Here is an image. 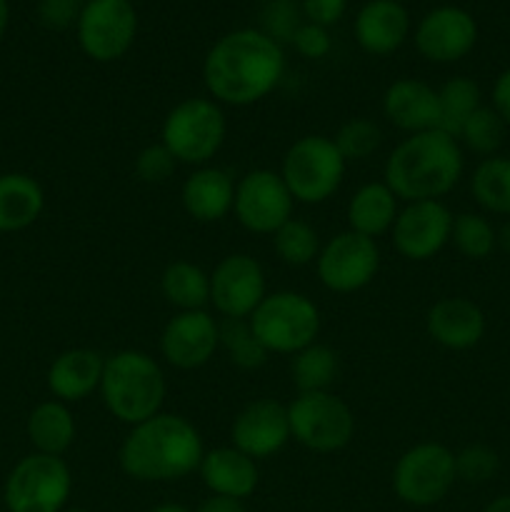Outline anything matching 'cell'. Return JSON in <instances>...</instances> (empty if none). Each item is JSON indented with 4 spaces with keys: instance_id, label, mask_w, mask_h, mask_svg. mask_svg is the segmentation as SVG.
<instances>
[{
    "instance_id": "cell-1",
    "label": "cell",
    "mask_w": 510,
    "mask_h": 512,
    "mask_svg": "<svg viewBox=\"0 0 510 512\" xmlns=\"http://www.w3.org/2000/svg\"><path fill=\"white\" fill-rule=\"evenodd\" d=\"M285 75L283 45L260 28H238L215 40L203 60L208 98L230 108H248L268 98Z\"/></svg>"
},
{
    "instance_id": "cell-2",
    "label": "cell",
    "mask_w": 510,
    "mask_h": 512,
    "mask_svg": "<svg viewBox=\"0 0 510 512\" xmlns=\"http://www.w3.org/2000/svg\"><path fill=\"white\" fill-rule=\"evenodd\" d=\"M205 455L200 430L188 418L158 413L133 425L118 450V465L138 483H175L198 473Z\"/></svg>"
},
{
    "instance_id": "cell-3",
    "label": "cell",
    "mask_w": 510,
    "mask_h": 512,
    "mask_svg": "<svg viewBox=\"0 0 510 512\" xmlns=\"http://www.w3.org/2000/svg\"><path fill=\"white\" fill-rule=\"evenodd\" d=\"M465 170V155L458 140L443 130L408 135L390 150L383 180L398 200H440L455 190Z\"/></svg>"
},
{
    "instance_id": "cell-4",
    "label": "cell",
    "mask_w": 510,
    "mask_h": 512,
    "mask_svg": "<svg viewBox=\"0 0 510 512\" xmlns=\"http://www.w3.org/2000/svg\"><path fill=\"white\" fill-rule=\"evenodd\" d=\"M100 398L105 410L123 425L143 423L153 415L163 413L168 383L158 360L145 350L125 348L105 355Z\"/></svg>"
},
{
    "instance_id": "cell-5",
    "label": "cell",
    "mask_w": 510,
    "mask_h": 512,
    "mask_svg": "<svg viewBox=\"0 0 510 512\" xmlns=\"http://www.w3.org/2000/svg\"><path fill=\"white\" fill-rule=\"evenodd\" d=\"M228 135L223 105L208 95H195L175 103L163 118L160 143L173 153L178 165L203 168L220 153Z\"/></svg>"
},
{
    "instance_id": "cell-6",
    "label": "cell",
    "mask_w": 510,
    "mask_h": 512,
    "mask_svg": "<svg viewBox=\"0 0 510 512\" xmlns=\"http://www.w3.org/2000/svg\"><path fill=\"white\" fill-rule=\"evenodd\" d=\"M255 338L268 353L295 355L320 335V308L298 290H275L263 298L248 318Z\"/></svg>"
},
{
    "instance_id": "cell-7",
    "label": "cell",
    "mask_w": 510,
    "mask_h": 512,
    "mask_svg": "<svg viewBox=\"0 0 510 512\" xmlns=\"http://www.w3.org/2000/svg\"><path fill=\"white\" fill-rule=\"evenodd\" d=\"M348 163L328 135H303L283 155L280 178L295 203L320 205L333 198L345 180Z\"/></svg>"
},
{
    "instance_id": "cell-8",
    "label": "cell",
    "mask_w": 510,
    "mask_h": 512,
    "mask_svg": "<svg viewBox=\"0 0 510 512\" xmlns=\"http://www.w3.org/2000/svg\"><path fill=\"white\" fill-rule=\"evenodd\" d=\"M290 438L318 455L338 453L355 438V415L333 390L298 393L288 403Z\"/></svg>"
},
{
    "instance_id": "cell-9",
    "label": "cell",
    "mask_w": 510,
    "mask_h": 512,
    "mask_svg": "<svg viewBox=\"0 0 510 512\" xmlns=\"http://www.w3.org/2000/svg\"><path fill=\"white\" fill-rule=\"evenodd\" d=\"M73 493V473L63 458L30 453L5 478L8 512H63Z\"/></svg>"
},
{
    "instance_id": "cell-10",
    "label": "cell",
    "mask_w": 510,
    "mask_h": 512,
    "mask_svg": "<svg viewBox=\"0 0 510 512\" xmlns=\"http://www.w3.org/2000/svg\"><path fill=\"white\" fill-rule=\"evenodd\" d=\"M455 453L443 443H418L393 468V493L410 508H430L453 490Z\"/></svg>"
},
{
    "instance_id": "cell-11",
    "label": "cell",
    "mask_w": 510,
    "mask_h": 512,
    "mask_svg": "<svg viewBox=\"0 0 510 512\" xmlns=\"http://www.w3.org/2000/svg\"><path fill=\"white\" fill-rule=\"evenodd\" d=\"M78 45L95 63H115L138 38V13L133 0H88L80 5Z\"/></svg>"
},
{
    "instance_id": "cell-12",
    "label": "cell",
    "mask_w": 510,
    "mask_h": 512,
    "mask_svg": "<svg viewBox=\"0 0 510 512\" xmlns=\"http://www.w3.org/2000/svg\"><path fill=\"white\" fill-rule=\"evenodd\" d=\"M315 270L323 288L330 293H358L373 283L380 270L378 240L343 230L323 243L315 260Z\"/></svg>"
},
{
    "instance_id": "cell-13",
    "label": "cell",
    "mask_w": 510,
    "mask_h": 512,
    "mask_svg": "<svg viewBox=\"0 0 510 512\" xmlns=\"http://www.w3.org/2000/svg\"><path fill=\"white\" fill-rule=\"evenodd\" d=\"M295 200L280 173L255 168L235 183L233 215L248 233L273 235L293 218Z\"/></svg>"
},
{
    "instance_id": "cell-14",
    "label": "cell",
    "mask_w": 510,
    "mask_h": 512,
    "mask_svg": "<svg viewBox=\"0 0 510 512\" xmlns=\"http://www.w3.org/2000/svg\"><path fill=\"white\" fill-rule=\"evenodd\" d=\"M265 295V270L253 255H225L210 273V305L223 320H248Z\"/></svg>"
},
{
    "instance_id": "cell-15",
    "label": "cell",
    "mask_w": 510,
    "mask_h": 512,
    "mask_svg": "<svg viewBox=\"0 0 510 512\" xmlns=\"http://www.w3.org/2000/svg\"><path fill=\"white\" fill-rule=\"evenodd\" d=\"M453 218L455 215L450 213L443 200L405 203L390 230L393 248L398 250L400 258L410 260V263L433 260L450 243Z\"/></svg>"
},
{
    "instance_id": "cell-16",
    "label": "cell",
    "mask_w": 510,
    "mask_h": 512,
    "mask_svg": "<svg viewBox=\"0 0 510 512\" xmlns=\"http://www.w3.org/2000/svg\"><path fill=\"white\" fill-rule=\"evenodd\" d=\"M475 43L478 23L460 5H438L425 13L415 28V48L428 63H458L473 53Z\"/></svg>"
},
{
    "instance_id": "cell-17",
    "label": "cell",
    "mask_w": 510,
    "mask_h": 512,
    "mask_svg": "<svg viewBox=\"0 0 510 512\" xmlns=\"http://www.w3.org/2000/svg\"><path fill=\"white\" fill-rule=\"evenodd\" d=\"M220 350V323L208 310H183L165 323L160 355L178 370H198Z\"/></svg>"
},
{
    "instance_id": "cell-18",
    "label": "cell",
    "mask_w": 510,
    "mask_h": 512,
    "mask_svg": "<svg viewBox=\"0 0 510 512\" xmlns=\"http://www.w3.org/2000/svg\"><path fill=\"white\" fill-rule=\"evenodd\" d=\"M288 405L273 398H258L245 405L230 425V445L248 458L268 460L290 443Z\"/></svg>"
},
{
    "instance_id": "cell-19",
    "label": "cell",
    "mask_w": 510,
    "mask_h": 512,
    "mask_svg": "<svg viewBox=\"0 0 510 512\" xmlns=\"http://www.w3.org/2000/svg\"><path fill=\"white\" fill-rule=\"evenodd\" d=\"M488 320L483 308L463 295H448L430 305L425 315V333L445 350H470L485 338Z\"/></svg>"
},
{
    "instance_id": "cell-20",
    "label": "cell",
    "mask_w": 510,
    "mask_h": 512,
    "mask_svg": "<svg viewBox=\"0 0 510 512\" xmlns=\"http://www.w3.org/2000/svg\"><path fill=\"white\" fill-rule=\"evenodd\" d=\"M383 115L390 125L408 135L435 130L440 123L438 90L425 80H395L383 93Z\"/></svg>"
},
{
    "instance_id": "cell-21",
    "label": "cell",
    "mask_w": 510,
    "mask_h": 512,
    "mask_svg": "<svg viewBox=\"0 0 510 512\" xmlns=\"http://www.w3.org/2000/svg\"><path fill=\"white\" fill-rule=\"evenodd\" d=\"M353 35L368 55H393L410 35L408 10L398 0H368L355 15Z\"/></svg>"
},
{
    "instance_id": "cell-22",
    "label": "cell",
    "mask_w": 510,
    "mask_h": 512,
    "mask_svg": "<svg viewBox=\"0 0 510 512\" xmlns=\"http://www.w3.org/2000/svg\"><path fill=\"white\" fill-rule=\"evenodd\" d=\"M180 203L195 223H220L233 213V175L218 165L193 168V173L183 180V188H180Z\"/></svg>"
},
{
    "instance_id": "cell-23",
    "label": "cell",
    "mask_w": 510,
    "mask_h": 512,
    "mask_svg": "<svg viewBox=\"0 0 510 512\" xmlns=\"http://www.w3.org/2000/svg\"><path fill=\"white\" fill-rule=\"evenodd\" d=\"M105 355L93 348H70L63 350L58 358L50 363L45 383L50 395L60 403H80L100 390L103 380Z\"/></svg>"
},
{
    "instance_id": "cell-24",
    "label": "cell",
    "mask_w": 510,
    "mask_h": 512,
    "mask_svg": "<svg viewBox=\"0 0 510 512\" xmlns=\"http://www.w3.org/2000/svg\"><path fill=\"white\" fill-rule=\"evenodd\" d=\"M198 475L210 495H225L235 500L250 498L260 483L258 463L233 445L205 450Z\"/></svg>"
},
{
    "instance_id": "cell-25",
    "label": "cell",
    "mask_w": 510,
    "mask_h": 512,
    "mask_svg": "<svg viewBox=\"0 0 510 512\" xmlns=\"http://www.w3.org/2000/svg\"><path fill=\"white\" fill-rule=\"evenodd\" d=\"M398 213V195L385 185V180H373V183L360 185L350 195L348 208H345V220H348V230L378 240L380 235L393 230Z\"/></svg>"
},
{
    "instance_id": "cell-26",
    "label": "cell",
    "mask_w": 510,
    "mask_h": 512,
    "mask_svg": "<svg viewBox=\"0 0 510 512\" xmlns=\"http://www.w3.org/2000/svg\"><path fill=\"white\" fill-rule=\"evenodd\" d=\"M45 210V190L33 175H0V233H20L38 223Z\"/></svg>"
},
{
    "instance_id": "cell-27",
    "label": "cell",
    "mask_w": 510,
    "mask_h": 512,
    "mask_svg": "<svg viewBox=\"0 0 510 512\" xmlns=\"http://www.w3.org/2000/svg\"><path fill=\"white\" fill-rule=\"evenodd\" d=\"M25 430H28V440L35 453L55 455V458H63L73 448L75 435H78V425L70 408L55 398L30 410Z\"/></svg>"
},
{
    "instance_id": "cell-28",
    "label": "cell",
    "mask_w": 510,
    "mask_h": 512,
    "mask_svg": "<svg viewBox=\"0 0 510 512\" xmlns=\"http://www.w3.org/2000/svg\"><path fill=\"white\" fill-rule=\"evenodd\" d=\"M160 293L175 313L205 310L210 305V273L190 260H173L160 275Z\"/></svg>"
},
{
    "instance_id": "cell-29",
    "label": "cell",
    "mask_w": 510,
    "mask_h": 512,
    "mask_svg": "<svg viewBox=\"0 0 510 512\" xmlns=\"http://www.w3.org/2000/svg\"><path fill=\"white\" fill-rule=\"evenodd\" d=\"M470 195L483 213L510 218V158L490 155L470 175Z\"/></svg>"
},
{
    "instance_id": "cell-30",
    "label": "cell",
    "mask_w": 510,
    "mask_h": 512,
    "mask_svg": "<svg viewBox=\"0 0 510 512\" xmlns=\"http://www.w3.org/2000/svg\"><path fill=\"white\" fill-rule=\"evenodd\" d=\"M340 360L330 345L310 343L308 348L290 355V380L298 393H323L338 378Z\"/></svg>"
},
{
    "instance_id": "cell-31",
    "label": "cell",
    "mask_w": 510,
    "mask_h": 512,
    "mask_svg": "<svg viewBox=\"0 0 510 512\" xmlns=\"http://www.w3.org/2000/svg\"><path fill=\"white\" fill-rule=\"evenodd\" d=\"M483 95H480V85L468 75H455V78L445 80L438 88V103H440V123L438 130L453 135L458 140L460 130L468 123L470 115L483 105Z\"/></svg>"
},
{
    "instance_id": "cell-32",
    "label": "cell",
    "mask_w": 510,
    "mask_h": 512,
    "mask_svg": "<svg viewBox=\"0 0 510 512\" xmlns=\"http://www.w3.org/2000/svg\"><path fill=\"white\" fill-rule=\"evenodd\" d=\"M273 250L285 265L290 268H305V265L315 263L320 255V235L308 220L290 218L288 223L280 225L273 235Z\"/></svg>"
},
{
    "instance_id": "cell-33",
    "label": "cell",
    "mask_w": 510,
    "mask_h": 512,
    "mask_svg": "<svg viewBox=\"0 0 510 512\" xmlns=\"http://www.w3.org/2000/svg\"><path fill=\"white\" fill-rule=\"evenodd\" d=\"M450 243L463 258L488 260L498 250V230L483 213H460L453 218Z\"/></svg>"
},
{
    "instance_id": "cell-34",
    "label": "cell",
    "mask_w": 510,
    "mask_h": 512,
    "mask_svg": "<svg viewBox=\"0 0 510 512\" xmlns=\"http://www.w3.org/2000/svg\"><path fill=\"white\" fill-rule=\"evenodd\" d=\"M220 350L240 370L263 368L270 355L255 338L248 320H220Z\"/></svg>"
},
{
    "instance_id": "cell-35",
    "label": "cell",
    "mask_w": 510,
    "mask_h": 512,
    "mask_svg": "<svg viewBox=\"0 0 510 512\" xmlns=\"http://www.w3.org/2000/svg\"><path fill=\"white\" fill-rule=\"evenodd\" d=\"M505 130H508V125L500 120V115L488 105H480L460 130L458 143L460 148L470 150L480 158H490V155H498L505 140Z\"/></svg>"
},
{
    "instance_id": "cell-36",
    "label": "cell",
    "mask_w": 510,
    "mask_h": 512,
    "mask_svg": "<svg viewBox=\"0 0 510 512\" xmlns=\"http://www.w3.org/2000/svg\"><path fill=\"white\" fill-rule=\"evenodd\" d=\"M335 148L345 158V163H360L368 160L383 143V130L370 118H350L338 128L333 138Z\"/></svg>"
},
{
    "instance_id": "cell-37",
    "label": "cell",
    "mask_w": 510,
    "mask_h": 512,
    "mask_svg": "<svg viewBox=\"0 0 510 512\" xmlns=\"http://www.w3.org/2000/svg\"><path fill=\"white\" fill-rule=\"evenodd\" d=\"M303 23V10L295 0H265L260 10V30L280 45L293 43Z\"/></svg>"
},
{
    "instance_id": "cell-38",
    "label": "cell",
    "mask_w": 510,
    "mask_h": 512,
    "mask_svg": "<svg viewBox=\"0 0 510 512\" xmlns=\"http://www.w3.org/2000/svg\"><path fill=\"white\" fill-rule=\"evenodd\" d=\"M498 468L500 458L490 445L473 443L465 445L460 453H455V473H458V480H463V483H488V480L495 478Z\"/></svg>"
},
{
    "instance_id": "cell-39",
    "label": "cell",
    "mask_w": 510,
    "mask_h": 512,
    "mask_svg": "<svg viewBox=\"0 0 510 512\" xmlns=\"http://www.w3.org/2000/svg\"><path fill=\"white\" fill-rule=\"evenodd\" d=\"M135 175H138L143 183L148 185H160L165 180L173 178L175 168H178V160L173 158L168 148L163 143H150L135 155Z\"/></svg>"
},
{
    "instance_id": "cell-40",
    "label": "cell",
    "mask_w": 510,
    "mask_h": 512,
    "mask_svg": "<svg viewBox=\"0 0 510 512\" xmlns=\"http://www.w3.org/2000/svg\"><path fill=\"white\" fill-rule=\"evenodd\" d=\"M290 45H293L305 60H323L325 55L333 50V38H330L328 28L305 20V23L298 28V33H295L293 43Z\"/></svg>"
},
{
    "instance_id": "cell-41",
    "label": "cell",
    "mask_w": 510,
    "mask_h": 512,
    "mask_svg": "<svg viewBox=\"0 0 510 512\" xmlns=\"http://www.w3.org/2000/svg\"><path fill=\"white\" fill-rule=\"evenodd\" d=\"M80 5L75 0H40L38 20L50 30H65L78 23Z\"/></svg>"
},
{
    "instance_id": "cell-42",
    "label": "cell",
    "mask_w": 510,
    "mask_h": 512,
    "mask_svg": "<svg viewBox=\"0 0 510 512\" xmlns=\"http://www.w3.org/2000/svg\"><path fill=\"white\" fill-rule=\"evenodd\" d=\"M345 8H348V0H300L303 18L308 23L323 25V28L338 23L345 15Z\"/></svg>"
},
{
    "instance_id": "cell-43",
    "label": "cell",
    "mask_w": 510,
    "mask_h": 512,
    "mask_svg": "<svg viewBox=\"0 0 510 512\" xmlns=\"http://www.w3.org/2000/svg\"><path fill=\"white\" fill-rule=\"evenodd\" d=\"M490 100H493L490 108H493L495 113L500 115V120L510 128V68L503 70V73L495 78L493 90H490Z\"/></svg>"
},
{
    "instance_id": "cell-44",
    "label": "cell",
    "mask_w": 510,
    "mask_h": 512,
    "mask_svg": "<svg viewBox=\"0 0 510 512\" xmlns=\"http://www.w3.org/2000/svg\"><path fill=\"white\" fill-rule=\"evenodd\" d=\"M195 512H248L245 510V500L225 498V495H210L198 505Z\"/></svg>"
},
{
    "instance_id": "cell-45",
    "label": "cell",
    "mask_w": 510,
    "mask_h": 512,
    "mask_svg": "<svg viewBox=\"0 0 510 512\" xmlns=\"http://www.w3.org/2000/svg\"><path fill=\"white\" fill-rule=\"evenodd\" d=\"M483 512H510V495H500L493 503L485 505Z\"/></svg>"
},
{
    "instance_id": "cell-46",
    "label": "cell",
    "mask_w": 510,
    "mask_h": 512,
    "mask_svg": "<svg viewBox=\"0 0 510 512\" xmlns=\"http://www.w3.org/2000/svg\"><path fill=\"white\" fill-rule=\"evenodd\" d=\"M10 23V8H8V0H0V40H3L5 30H8Z\"/></svg>"
},
{
    "instance_id": "cell-47",
    "label": "cell",
    "mask_w": 510,
    "mask_h": 512,
    "mask_svg": "<svg viewBox=\"0 0 510 512\" xmlns=\"http://www.w3.org/2000/svg\"><path fill=\"white\" fill-rule=\"evenodd\" d=\"M498 248L510 253V223H505L503 228H498Z\"/></svg>"
},
{
    "instance_id": "cell-48",
    "label": "cell",
    "mask_w": 510,
    "mask_h": 512,
    "mask_svg": "<svg viewBox=\"0 0 510 512\" xmlns=\"http://www.w3.org/2000/svg\"><path fill=\"white\" fill-rule=\"evenodd\" d=\"M148 512H193V510H188L185 505H180V503H160V505H155V508H150Z\"/></svg>"
},
{
    "instance_id": "cell-49",
    "label": "cell",
    "mask_w": 510,
    "mask_h": 512,
    "mask_svg": "<svg viewBox=\"0 0 510 512\" xmlns=\"http://www.w3.org/2000/svg\"><path fill=\"white\" fill-rule=\"evenodd\" d=\"M63 512H90V510H83V508H70V510H63Z\"/></svg>"
},
{
    "instance_id": "cell-50",
    "label": "cell",
    "mask_w": 510,
    "mask_h": 512,
    "mask_svg": "<svg viewBox=\"0 0 510 512\" xmlns=\"http://www.w3.org/2000/svg\"><path fill=\"white\" fill-rule=\"evenodd\" d=\"M75 3H78V5H83V3H88V0H75Z\"/></svg>"
},
{
    "instance_id": "cell-51",
    "label": "cell",
    "mask_w": 510,
    "mask_h": 512,
    "mask_svg": "<svg viewBox=\"0 0 510 512\" xmlns=\"http://www.w3.org/2000/svg\"><path fill=\"white\" fill-rule=\"evenodd\" d=\"M398 3H403V0H398Z\"/></svg>"
}]
</instances>
